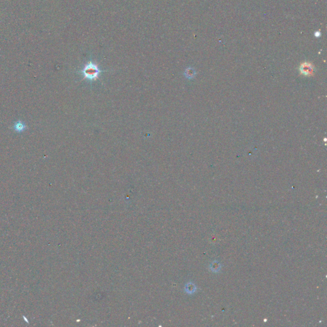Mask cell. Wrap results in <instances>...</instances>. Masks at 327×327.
<instances>
[{
    "instance_id": "277c9868",
    "label": "cell",
    "mask_w": 327,
    "mask_h": 327,
    "mask_svg": "<svg viewBox=\"0 0 327 327\" xmlns=\"http://www.w3.org/2000/svg\"><path fill=\"white\" fill-rule=\"evenodd\" d=\"M221 264L217 261H214L212 264H210V268L212 270V272H217L219 271H220V270H221Z\"/></svg>"
},
{
    "instance_id": "3957f363",
    "label": "cell",
    "mask_w": 327,
    "mask_h": 327,
    "mask_svg": "<svg viewBox=\"0 0 327 327\" xmlns=\"http://www.w3.org/2000/svg\"><path fill=\"white\" fill-rule=\"evenodd\" d=\"M14 130H16L17 132H22L25 129L26 125L21 121H18L15 123L14 125Z\"/></svg>"
},
{
    "instance_id": "5b68a950",
    "label": "cell",
    "mask_w": 327,
    "mask_h": 327,
    "mask_svg": "<svg viewBox=\"0 0 327 327\" xmlns=\"http://www.w3.org/2000/svg\"><path fill=\"white\" fill-rule=\"evenodd\" d=\"M185 74L188 78H191V77H192L195 75V71L194 70V69H192V68H189L185 70Z\"/></svg>"
},
{
    "instance_id": "7a4b0ae2",
    "label": "cell",
    "mask_w": 327,
    "mask_h": 327,
    "mask_svg": "<svg viewBox=\"0 0 327 327\" xmlns=\"http://www.w3.org/2000/svg\"><path fill=\"white\" fill-rule=\"evenodd\" d=\"M300 70H301V72L305 74V75H311L313 72L314 67L313 65L311 63H304L301 65Z\"/></svg>"
},
{
    "instance_id": "6da1fadb",
    "label": "cell",
    "mask_w": 327,
    "mask_h": 327,
    "mask_svg": "<svg viewBox=\"0 0 327 327\" xmlns=\"http://www.w3.org/2000/svg\"><path fill=\"white\" fill-rule=\"evenodd\" d=\"M103 71L100 70L99 67L91 61H89L81 70L84 78L90 81H94L97 79L99 77L100 74Z\"/></svg>"
}]
</instances>
